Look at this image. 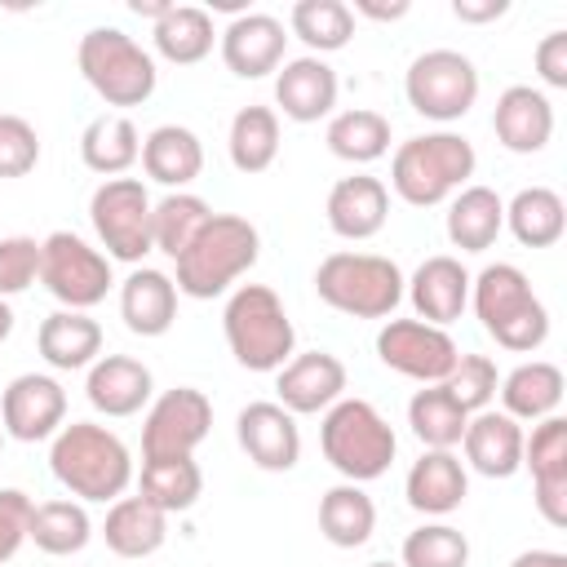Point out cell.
<instances>
[{
	"instance_id": "obj_47",
	"label": "cell",
	"mask_w": 567,
	"mask_h": 567,
	"mask_svg": "<svg viewBox=\"0 0 567 567\" xmlns=\"http://www.w3.org/2000/svg\"><path fill=\"white\" fill-rule=\"evenodd\" d=\"M31 496L18 492V487H0V563H9L22 540H27V527H31Z\"/></svg>"
},
{
	"instance_id": "obj_31",
	"label": "cell",
	"mask_w": 567,
	"mask_h": 567,
	"mask_svg": "<svg viewBox=\"0 0 567 567\" xmlns=\"http://www.w3.org/2000/svg\"><path fill=\"white\" fill-rule=\"evenodd\" d=\"M137 155H142V137L128 115L106 111V115L89 120V128L80 133V159H84V168H93L102 177L128 173L137 164Z\"/></svg>"
},
{
	"instance_id": "obj_37",
	"label": "cell",
	"mask_w": 567,
	"mask_h": 567,
	"mask_svg": "<svg viewBox=\"0 0 567 567\" xmlns=\"http://www.w3.org/2000/svg\"><path fill=\"white\" fill-rule=\"evenodd\" d=\"M208 217H213V208H208L199 195L173 190V195H164L159 204H151V244H155L164 257L177 261V257L195 244V235L208 226Z\"/></svg>"
},
{
	"instance_id": "obj_34",
	"label": "cell",
	"mask_w": 567,
	"mask_h": 567,
	"mask_svg": "<svg viewBox=\"0 0 567 567\" xmlns=\"http://www.w3.org/2000/svg\"><path fill=\"white\" fill-rule=\"evenodd\" d=\"M377 527V505L359 483H337L319 501V532L337 549H359Z\"/></svg>"
},
{
	"instance_id": "obj_3",
	"label": "cell",
	"mask_w": 567,
	"mask_h": 567,
	"mask_svg": "<svg viewBox=\"0 0 567 567\" xmlns=\"http://www.w3.org/2000/svg\"><path fill=\"white\" fill-rule=\"evenodd\" d=\"M261 252V235L248 217L239 213H213L208 226L195 235V244L177 257V292L208 301L217 292H226L244 270L257 266Z\"/></svg>"
},
{
	"instance_id": "obj_39",
	"label": "cell",
	"mask_w": 567,
	"mask_h": 567,
	"mask_svg": "<svg viewBox=\"0 0 567 567\" xmlns=\"http://www.w3.org/2000/svg\"><path fill=\"white\" fill-rule=\"evenodd\" d=\"M328 151L337 159H350V164H372L390 151V120L381 111H368V106H354V111H341L328 120Z\"/></svg>"
},
{
	"instance_id": "obj_1",
	"label": "cell",
	"mask_w": 567,
	"mask_h": 567,
	"mask_svg": "<svg viewBox=\"0 0 567 567\" xmlns=\"http://www.w3.org/2000/svg\"><path fill=\"white\" fill-rule=\"evenodd\" d=\"M49 470L80 501H120L133 483V456L124 439L93 421H71L53 434Z\"/></svg>"
},
{
	"instance_id": "obj_17",
	"label": "cell",
	"mask_w": 567,
	"mask_h": 567,
	"mask_svg": "<svg viewBox=\"0 0 567 567\" xmlns=\"http://www.w3.org/2000/svg\"><path fill=\"white\" fill-rule=\"evenodd\" d=\"M275 390H279V408H288L292 416L297 412H328L346 390V363L328 350L292 354L279 368Z\"/></svg>"
},
{
	"instance_id": "obj_43",
	"label": "cell",
	"mask_w": 567,
	"mask_h": 567,
	"mask_svg": "<svg viewBox=\"0 0 567 567\" xmlns=\"http://www.w3.org/2000/svg\"><path fill=\"white\" fill-rule=\"evenodd\" d=\"M470 540L452 523H425L403 540V567H465Z\"/></svg>"
},
{
	"instance_id": "obj_33",
	"label": "cell",
	"mask_w": 567,
	"mask_h": 567,
	"mask_svg": "<svg viewBox=\"0 0 567 567\" xmlns=\"http://www.w3.org/2000/svg\"><path fill=\"white\" fill-rule=\"evenodd\" d=\"M505 226L523 248H549L567 230V208L563 195L549 186H527L505 204Z\"/></svg>"
},
{
	"instance_id": "obj_35",
	"label": "cell",
	"mask_w": 567,
	"mask_h": 567,
	"mask_svg": "<svg viewBox=\"0 0 567 567\" xmlns=\"http://www.w3.org/2000/svg\"><path fill=\"white\" fill-rule=\"evenodd\" d=\"M465 421H470V412L447 394L443 381L416 390L412 403H408V425H412V434H416L425 447H434V452H452V447L461 443V434H465Z\"/></svg>"
},
{
	"instance_id": "obj_25",
	"label": "cell",
	"mask_w": 567,
	"mask_h": 567,
	"mask_svg": "<svg viewBox=\"0 0 567 567\" xmlns=\"http://www.w3.org/2000/svg\"><path fill=\"white\" fill-rule=\"evenodd\" d=\"M84 394L106 416H133L151 399V368L142 359H133V354H102L89 368Z\"/></svg>"
},
{
	"instance_id": "obj_40",
	"label": "cell",
	"mask_w": 567,
	"mask_h": 567,
	"mask_svg": "<svg viewBox=\"0 0 567 567\" xmlns=\"http://www.w3.org/2000/svg\"><path fill=\"white\" fill-rule=\"evenodd\" d=\"M230 164L239 173H266L279 155V115L270 106H244L230 120V137H226Z\"/></svg>"
},
{
	"instance_id": "obj_9",
	"label": "cell",
	"mask_w": 567,
	"mask_h": 567,
	"mask_svg": "<svg viewBox=\"0 0 567 567\" xmlns=\"http://www.w3.org/2000/svg\"><path fill=\"white\" fill-rule=\"evenodd\" d=\"M403 93L412 102L416 115L452 124L461 120L474 97H478V71L465 53L456 49H425L421 58H412L408 75H403Z\"/></svg>"
},
{
	"instance_id": "obj_48",
	"label": "cell",
	"mask_w": 567,
	"mask_h": 567,
	"mask_svg": "<svg viewBox=\"0 0 567 567\" xmlns=\"http://www.w3.org/2000/svg\"><path fill=\"white\" fill-rule=\"evenodd\" d=\"M536 71L549 89H567V31H549L536 44Z\"/></svg>"
},
{
	"instance_id": "obj_20",
	"label": "cell",
	"mask_w": 567,
	"mask_h": 567,
	"mask_svg": "<svg viewBox=\"0 0 567 567\" xmlns=\"http://www.w3.org/2000/svg\"><path fill=\"white\" fill-rule=\"evenodd\" d=\"M275 102H279V111L288 120L315 124V120H323L337 106V71L323 58H315V53L292 58L275 75Z\"/></svg>"
},
{
	"instance_id": "obj_21",
	"label": "cell",
	"mask_w": 567,
	"mask_h": 567,
	"mask_svg": "<svg viewBox=\"0 0 567 567\" xmlns=\"http://www.w3.org/2000/svg\"><path fill=\"white\" fill-rule=\"evenodd\" d=\"M408 297H412L421 323L443 328V323L461 319V310L470 306V270L447 252L425 257L408 284Z\"/></svg>"
},
{
	"instance_id": "obj_2",
	"label": "cell",
	"mask_w": 567,
	"mask_h": 567,
	"mask_svg": "<svg viewBox=\"0 0 567 567\" xmlns=\"http://www.w3.org/2000/svg\"><path fill=\"white\" fill-rule=\"evenodd\" d=\"M470 301H474V315L483 323V332L505 346V350H540L545 337H549V310L545 301L532 292L527 275L509 261H496V266H483L478 279H470Z\"/></svg>"
},
{
	"instance_id": "obj_28",
	"label": "cell",
	"mask_w": 567,
	"mask_h": 567,
	"mask_svg": "<svg viewBox=\"0 0 567 567\" xmlns=\"http://www.w3.org/2000/svg\"><path fill=\"white\" fill-rule=\"evenodd\" d=\"M137 159H142V168H146L151 182L182 190V186H190V182L199 177V168H204V146H199V137H195L186 124H159V128L146 133Z\"/></svg>"
},
{
	"instance_id": "obj_45",
	"label": "cell",
	"mask_w": 567,
	"mask_h": 567,
	"mask_svg": "<svg viewBox=\"0 0 567 567\" xmlns=\"http://www.w3.org/2000/svg\"><path fill=\"white\" fill-rule=\"evenodd\" d=\"M40 279V239L9 235L0 239V297H18Z\"/></svg>"
},
{
	"instance_id": "obj_14",
	"label": "cell",
	"mask_w": 567,
	"mask_h": 567,
	"mask_svg": "<svg viewBox=\"0 0 567 567\" xmlns=\"http://www.w3.org/2000/svg\"><path fill=\"white\" fill-rule=\"evenodd\" d=\"M66 416V390L44 372H22L9 381L0 399V425L18 443H40L62 430Z\"/></svg>"
},
{
	"instance_id": "obj_4",
	"label": "cell",
	"mask_w": 567,
	"mask_h": 567,
	"mask_svg": "<svg viewBox=\"0 0 567 567\" xmlns=\"http://www.w3.org/2000/svg\"><path fill=\"white\" fill-rule=\"evenodd\" d=\"M221 328H226V346H230L235 363L248 372H279L292 359V346H297L292 319H288L279 292L266 284L235 288L221 310Z\"/></svg>"
},
{
	"instance_id": "obj_32",
	"label": "cell",
	"mask_w": 567,
	"mask_h": 567,
	"mask_svg": "<svg viewBox=\"0 0 567 567\" xmlns=\"http://www.w3.org/2000/svg\"><path fill=\"white\" fill-rule=\"evenodd\" d=\"M505 226V199L492 186H465L447 208V239L461 252H483Z\"/></svg>"
},
{
	"instance_id": "obj_26",
	"label": "cell",
	"mask_w": 567,
	"mask_h": 567,
	"mask_svg": "<svg viewBox=\"0 0 567 567\" xmlns=\"http://www.w3.org/2000/svg\"><path fill=\"white\" fill-rule=\"evenodd\" d=\"M403 492H408V505H412L416 514H452V509L465 501L470 478H465L461 456L425 447L421 461H412Z\"/></svg>"
},
{
	"instance_id": "obj_22",
	"label": "cell",
	"mask_w": 567,
	"mask_h": 567,
	"mask_svg": "<svg viewBox=\"0 0 567 567\" xmlns=\"http://www.w3.org/2000/svg\"><path fill=\"white\" fill-rule=\"evenodd\" d=\"M523 425L505 412H474L465 421V461L483 474V478H509L523 470Z\"/></svg>"
},
{
	"instance_id": "obj_53",
	"label": "cell",
	"mask_w": 567,
	"mask_h": 567,
	"mask_svg": "<svg viewBox=\"0 0 567 567\" xmlns=\"http://www.w3.org/2000/svg\"><path fill=\"white\" fill-rule=\"evenodd\" d=\"M9 332H13V306H9L4 297H0V341H4Z\"/></svg>"
},
{
	"instance_id": "obj_52",
	"label": "cell",
	"mask_w": 567,
	"mask_h": 567,
	"mask_svg": "<svg viewBox=\"0 0 567 567\" xmlns=\"http://www.w3.org/2000/svg\"><path fill=\"white\" fill-rule=\"evenodd\" d=\"M128 9H133L137 18H151V22H159V18H164L173 4H164V0H128Z\"/></svg>"
},
{
	"instance_id": "obj_19",
	"label": "cell",
	"mask_w": 567,
	"mask_h": 567,
	"mask_svg": "<svg viewBox=\"0 0 567 567\" xmlns=\"http://www.w3.org/2000/svg\"><path fill=\"white\" fill-rule=\"evenodd\" d=\"M492 128H496V142L514 155H536L545 151V142L554 137V106L540 89L532 84H509L501 97H496V111H492Z\"/></svg>"
},
{
	"instance_id": "obj_16",
	"label": "cell",
	"mask_w": 567,
	"mask_h": 567,
	"mask_svg": "<svg viewBox=\"0 0 567 567\" xmlns=\"http://www.w3.org/2000/svg\"><path fill=\"white\" fill-rule=\"evenodd\" d=\"M235 434H239V447L248 452V461L257 470L284 474L301 461V430H297L292 412L279 403H266V399L248 403L235 421Z\"/></svg>"
},
{
	"instance_id": "obj_44",
	"label": "cell",
	"mask_w": 567,
	"mask_h": 567,
	"mask_svg": "<svg viewBox=\"0 0 567 567\" xmlns=\"http://www.w3.org/2000/svg\"><path fill=\"white\" fill-rule=\"evenodd\" d=\"M447 394L474 416V412H487L492 394H496V363L487 354H461L456 368L447 372Z\"/></svg>"
},
{
	"instance_id": "obj_8",
	"label": "cell",
	"mask_w": 567,
	"mask_h": 567,
	"mask_svg": "<svg viewBox=\"0 0 567 567\" xmlns=\"http://www.w3.org/2000/svg\"><path fill=\"white\" fill-rule=\"evenodd\" d=\"M80 75L106 106H142L155 93V62L151 53L124 35L120 27H93L80 40Z\"/></svg>"
},
{
	"instance_id": "obj_5",
	"label": "cell",
	"mask_w": 567,
	"mask_h": 567,
	"mask_svg": "<svg viewBox=\"0 0 567 567\" xmlns=\"http://www.w3.org/2000/svg\"><path fill=\"white\" fill-rule=\"evenodd\" d=\"M319 447L346 483H372L390 470L399 439H394L390 421L368 399H337L323 412Z\"/></svg>"
},
{
	"instance_id": "obj_12",
	"label": "cell",
	"mask_w": 567,
	"mask_h": 567,
	"mask_svg": "<svg viewBox=\"0 0 567 567\" xmlns=\"http://www.w3.org/2000/svg\"><path fill=\"white\" fill-rule=\"evenodd\" d=\"M213 430V403L204 390L195 385H177L164 390L142 425V461H173V456H190Z\"/></svg>"
},
{
	"instance_id": "obj_23",
	"label": "cell",
	"mask_w": 567,
	"mask_h": 567,
	"mask_svg": "<svg viewBox=\"0 0 567 567\" xmlns=\"http://www.w3.org/2000/svg\"><path fill=\"white\" fill-rule=\"evenodd\" d=\"M120 319L137 337H164L177 319V284L155 266H137L120 288Z\"/></svg>"
},
{
	"instance_id": "obj_36",
	"label": "cell",
	"mask_w": 567,
	"mask_h": 567,
	"mask_svg": "<svg viewBox=\"0 0 567 567\" xmlns=\"http://www.w3.org/2000/svg\"><path fill=\"white\" fill-rule=\"evenodd\" d=\"M213 40H217L213 18H208V9H199V4H173V9L155 22V49H159V58H168V62H177V66L204 62V58L213 53Z\"/></svg>"
},
{
	"instance_id": "obj_54",
	"label": "cell",
	"mask_w": 567,
	"mask_h": 567,
	"mask_svg": "<svg viewBox=\"0 0 567 567\" xmlns=\"http://www.w3.org/2000/svg\"><path fill=\"white\" fill-rule=\"evenodd\" d=\"M368 567H403V563H368Z\"/></svg>"
},
{
	"instance_id": "obj_29",
	"label": "cell",
	"mask_w": 567,
	"mask_h": 567,
	"mask_svg": "<svg viewBox=\"0 0 567 567\" xmlns=\"http://www.w3.org/2000/svg\"><path fill=\"white\" fill-rule=\"evenodd\" d=\"M102 536H106V549L120 558H151L168 536V514L146 505L142 496H120L106 509Z\"/></svg>"
},
{
	"instance_id": "obj_13",
	"label": "cell",
	"mask_w": 567,
	"mask_h": 567,
	"mask_svg": "<svg viewBox=\"0 0 567 567\" xmlns=\"http://www.w3.org/2000/svg\"><path fill=\"white\" fill-rule=\"evenodd\" d=\"M377 354L385 368H394L399 377H412L421 385H439L447 381V372L456 368L461 350L456 341L434 328V323H421V319H390L381 332H377Z\"/></svg>"
},
{
	"instance_id": "obj_27",
	"label": "cell",
	"mask_w": 567,
	"mask_h": 567,
	"mask_svg": "<svg viewBox=\"0 0 567 567\" xmlns=\"http://www.w3.org/2000/svg\"><path fill=\"white\" fill-rule=\"evenodd\" d=\"M35 346H40L44 363L58 368V372L93 368L97 354H102V328H97V319H89L84 310H53V315L40 323Z\"/></svg>"
},
{
	"instance_id": "obj_55",
	"label": "cell",
	"mask_w": 567,
	"mask_h": 567,
	"mask_svg": "<svg viewBox=\"0 0 567 567\" xmlns=\"http://www.w3.org/2000/svg\"><path fill=\"white\" fill-rule=\"evenodd\" d=\"M0 447H4V425H0Z\"/></svg>"
},
{
	"instance_id": "obj_6",
	"label": "cell",
	"mask_w": 567,
	"mask_h": 567,
	"mask_svg": "<svg viewBox=\"0 0 567 567\" xmlns=\"http://www.w3.org/2000/svg\"><path fill=\"white\" fill-rule=\"evenodd\" d=\"M474 164H478V155H474L470 137L447 133V128L443 133H421V137H408L394 151L390 182H394L403 204L434 208L474 173Z\"/></svg>"
},
{
	"instance_id": "obj_7",
	"label": "cell",
	"mask_w": 567,
	"mask_h": 567,
	"mask_svg": "<svg viewBox=\"0 0 567 567\" xmlns=\"http://www.w3.org/2000/svg\"><path fill=\"white\" fill-rule=\"evenodd\" d=\"M315 292L341 315L385 319L403 301V270L377 252H332L315 270Z\"/></svg>"
},
{
	"instance_id": "obj_10",
	"label": "cell",
	"mask_w": 567,
	"mask_h": 567,
	"mask_svg": "<svg viewBox=\"0 0 567 567\" xmlns=\"http://www.w3.org/2000/svg\"><path fill=\"white\" fill-rule=\"evenodd\" d=\"M93 230L106 248V257L137 266L155 244H151V195L137 177H106L93 199H89Z\"/></svg>"
},
{
	"instance_id": "obj_42",
	"label": "cell",
	"mask_w": 567,
	"mask_h": 567,
	"mask_svg": "<svg viewBox=\"0 0 567 567\" xmlns=\"http://www.w3.org/2000/svg\"><path fill=\"white\" fill-rule=\"evenodd\" d=\"M292 35L306 40L315 53L346 49L354 35V9L341 0H297L292 4Z\"/></svg>"
},
{
	"instance_id": "obj_30",
	"label": "cell",
	"mask_w": 567,
	"mask_h": 567,
	"mask_svg": "<svg viewBox=\"0 0 567 567\" xmlns=\"http://www.w3.org/2000/svg\"><path fill=\"white\" fill-rule=\"evenodd\" d=\"M501 403H505V416H514V421H545V416H554V408L563 403V368L545 363V359L518 363L501 381Z\"/></svg>"
},
{
	"instance_id": "obj_46",
	"label": "cell",
	"mask_w": 567,
	"mask_h": 567,
	"mask_svg": "<svg viewBox=\"0 0 567 567\" xmlns=\"http://www.w3.org/2000/svg\"><path fill=\"white\" fill-rule=\"evenodd\" d=\"M40 164V137L22 115H0V177H27Z\"/></svg>"
},
{
	"instance_id": "obj_50",
	"label": "cell",
	"mask_w": 567,
	"mask_h": 567,
	"mask_svg": "<svg viewBox=\"0 0 567 567\" xmlns=\"http://www.w3.org/2000/svg\"><path fill=\"white\" fill-rule=\"evenodd\" d=\"M509 567H567V554H558V549H523Z\"/></svg>"
},
{
	"instance_id": "obj_24",
	"label": "cell",
	"mask_w": 567,
	"mask_h": 567,
	"mask_svg": "<svg viewBox=\"0 0 567 567\" xmlns=\"http://www.w3.org/2000/svg\"><path fill=\"white\" fill-rule=\"evenodd\" d=\"M385 217H390V190L368 173L341 177L328 190V226L341 239H372L385 226Z\"/></svg>"
},
{
	"instance_id": "obj_49",
	"label": "cell",
	"mask_w": 567,
	"mask_h": 567,
	"mask_svg": "<svg viewBox=\"0 0 567 567\" xmlns=\"http://www.w3.org/2000/svg\"><path fill=\"white\" fill-rule=\"evenodd\" d=\"M505 9H509V0H452V13L461 22H496V18H505Z\"/></svg>"
},
{
	"instance_id": "obj_41",
	"label": "cell",
	"mask_w": 567,
	"mask_h": 567,
	"mask_svg": "<svg viewBox=\"0 0 567 567\" xmlns=\"http://www.w3.org/2000/svg\"><path fill=\"white\" fill-rule=\"evenodd\" d=\"M93 536V523L84 514L80 501H44L31 509V527H27V540H35V549L44 554H80Z\"/></svg>"
},
{
	"instance_id": "obj_38",
	"label": "cell",
	"mask_w": 567,
	"mask_h": 567,
	"mask_svg": "<svg viewBox=\"0 0 567 567\" xmlns=\"http://www.w3.org/2000/svg\"><path fill=\"white\" fill-rule=\"evenodd\" d=\"M204 492V474L190 456H173V461H142V478H137V496L164 514H182L199 501Z\"/></svg>"
},
{
	"instance_id": "obj_18",
	"label": "cell",
	"mask_w": 567,
	"mask_h": 567,
	"mask_svg": "<svg viewBox=\"0 0 567 567\" xmlns=\"http://www.w3.org/2000/svg\"><path fill=\"white\" fill-rule=\"evenodd\" d=\"M284 22L270 13H235V22L221 31V62L239 75V80H261L270 71H279L284 62Z\"/></svg>"
},
{
	"instance_id": "obj_51",
	"label": "cell",
	"mask_w": 567,
	"mask_h": 567,
	"mask_svg": "<svg viewBox=\"0 0 567 567\" xmlns=\"http://www.w3.org/2000/svg\"><path fill=\"white\" fill-rule=\"evenodd\" d=\"M363 18H377V22H394V18H403L408 13V0H394V4H372V0H359L354 4Z\"/></svg>"
},
{
	"instance_id": "obj_11",
	"label": "cell",
	"mask_w": 567,
	"mask_h": 567,
	"mask_svg": "<svg viewBox=\"0 0 567 567\" xmlns=\"http://www.w3.org/2000/svg\"><path fill=\"white\" fill-rule=\"evenodd\" d=\"M40 284L66 310H89L111 288V257L71 230H53L49 239H40Z\"/></svg>"
},
{
	"instance_id": "obj_15",
	"label": "cell",
	"mask_w": 567,
	"mask_h": 567,
	"mask_svg": "<svg viewBox=\"0 0 567 567\" xmlns=\"http://www.w3.org/2000/svg\"><path fill=\"white\" fill-rule=\"evenodd\" d=\"M523 465L536 483V509L549 527H567V421H536L532 439H523Z\"/></svg>"
}]
</instances>
